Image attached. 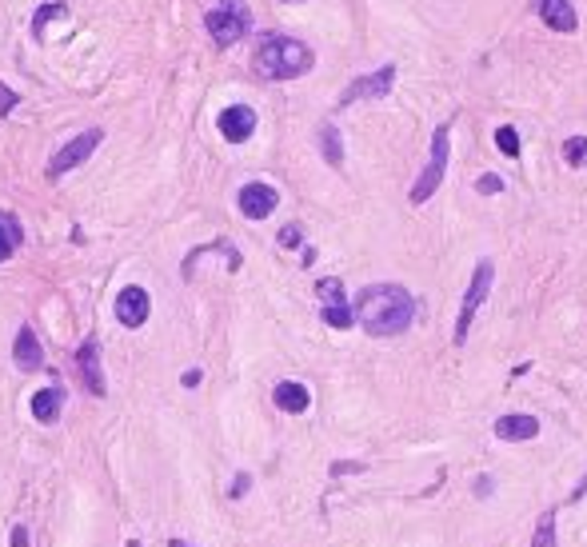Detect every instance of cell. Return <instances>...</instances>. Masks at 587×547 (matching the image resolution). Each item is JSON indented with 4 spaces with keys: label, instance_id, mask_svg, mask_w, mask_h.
Returning a JSON list of instances; mask_svg holds the SVG:
<instances>
[{
    "label": "cell",
    "instance_id": "1",
    "mask_svg": "<svg viewBox=\"0 0 587 547\" xmlns=\"http://www.w3.org/2000/svg\"><path fill=\"white\" fill-rule=\"evenodd\" d=\"M352 316L360 320L368 336H399V332L412 328L416 300L399 284H368L352 304Z\"/></svg>",
    "mask_w": 587,
    "mask_h": 547
},
{
    "label": "cell",
    "instance_id": "2",
    "mask_svg": "<svg viewBox=\"0 0 587 547\" xmlns=\"http://www.w3.org/2000/svg\"><path fill=\"white\" fill-rule=\"evenodd\" d=\"M316 64L312 49L304 41H292V36H264L256 49V72L264 80H296L304 77L307 68Z\"/></svg>",
    "mask_w": 587,
    "mask_h": 547
},
{
    "label": "cell",
    "instance_id": "3",
    "mask_svg": "<svg viewBox=\"0 0 587 547\" xmlns=\"http://www.w3.org/2000/svg\"><path fill=\"white\" fill-rule=\"evenodd\" d=\"M248 8H244V0H220L216 8H212L208 16H204V24H208V32H212V41L220 44V49H228V44H236L240 36L248 32Z\"/></svg>",
    "mask_w": 587,
    "mask_h": 547
},
{
    "label": "cell",
    "instance_id": "4",
    "mask_svg": "<svg viewBox=\"0 0 587 547\" xmlns=\"http://www.w3.org/2000/svg\"><path fill=\"white\" fill-rule=\"evenodd\" d=\"M452 124H440L436 128V136H432V160H427V169L424 176L416 180V188H412V204H427L432 200V192L444 184V172H447V156H452Z\"/></svg>",
    "mask_w": 587,
    "mask_h": 547
},
{
    "label": "cell",
    "instance_id": "5",
    "mask_svg": "<svg viewBox=\"0 0 587 547\" xmlns=\"http://www.w3.org/2000/svg\"><path fill=\"white\" fill-rule=\"evenodd\" d=\"M491 276H496V268H491V260H480V264H475L472 284H468V292H463L460 320H455V344H463V340H468V328H472L475 312H480V304L488 300V292H491Z\"/></svg>",
    "mask_w": 587,
    "mask_h": 547
},
{
    "label": "cell",
    "instance_id": "6",
    "mask_svg": "<svg viewBox=\"0 0 587 547\" xmlns=\"http://www.w3.org/2000/svg\"><path fill=\"white\" fill-rule=\"evenodd\" d=\"M100 141H105V128H88V132H80V136H72L69 144L60 148V152L52 156V164H49V180H60L64 172H72V169H80L84 160H88L92 152L100 148Z\"/></svg>",
    "mask_w": 587,
    "mask_h": 547
},
{
    "label": "cell",
    "instance_id": "7",
    "mask_svg": "<svg viewBox=\"0 0 587 547\" xmlns=\"http://www.w3.org/2000/svg\"><path fill=\"white\" fill-rule=\"evenodd\" d=\"M316 296H320V316H324V324H328V328H352V304H348V296H344V284L335 280V276H328V280H320L316 284Z\"/></svg>",
    "mask_w": 587,
    "mask_h": 547
},
{
    "label": "cell",
    "instance_id": "8",
    "mask_svg": "<svg viewBox=\"0 0 587 547\" xmlns=\"http://www.w3.org/2000/svg\"><path fill=\"white\" fill-rule=\"evenodd\" d=\"M391 85H396V64H384V68L371 72V77L352 80V85L344 88V96H340V108L356 105V100H380V96H388Z\"/></svg>",
    "mask_w": 587,
    "mask_h": 547
},
{
    "label": "cell",
    "instance_id": "9",
    "mask_svg": "<svg viewBox=\"0 0 587 547\" xmlns=\"http://www.w3.org/2000/svg\"><path fill=\"white\" fill-rule=\"evenodd\" d=\"M240 212H244L248 220H264V216H272L276 212V204H280V192L272 188V184H244L240 188Z\"/></svg>",
    "mask_w": 587,
    "mask_h": 547
},
{
    "label": "cell",
    "instance_id": "10",
    "mask_svg": "<svg viewBox=\"0 0 587 547\" xmlns=\"http://www.w3.org/2000/svg\"><path fill=\"white\" fill-rule=\"evenodd\" d=\"M148 312H152V300H148V292L140 288V284H128V288L116 296V320L124 324V328H144Z\"/></svg>",
    "mask_w": 587,
    "mask_h": 547
},
{
    "label": "cell",
    "instance_id": "11",
    "mask_svg": "<svg viewBox=\"0 0 587 547\" xmlns=\"http://www.w3.org/2000/svg\"><path fill=\"white\" fill-rule=\"evenodd\" d=\"M77 368H80V376H84V387H88L92 396H105V392H108L105 368H100V344H96V336H88V340L80 344V351H77Z\"/></svg>",
    "mask_w": 587,
    "mask_h": 547
},
{
    "label": "cell",
    "instance_id": "12",
    "mask_svg": "<svg viewBox=\"0 0 587 547\" xmlns=\"http://www.w3.org/2000/svg\"><path fill=\"white\" fill-rule=\"evenodd\" d=\"M252 132H256V113L248 105H232L220 113V136L228 144H244Z\"/></svg>",
    "mask_w": 587,
    "mask_h": 547
},
{
    "label": "cell",
    "instance_id": "13",
    "mask_svg": "<svg viewBox=\"0 0 587 547\" xmlns=\"http://www.w3.org/2000/svg\"><path fill=\"white\" fill-rule=\"evenodd\" d=\"M531 8L539 13V21L547 24V29H555V32H575V8H572V0H531Z\"/></svg>",
    "mask_w": 587,
    "mask_h": 547
},
{
    "label": "cell",
    "instance_id": "14",
    "mask_svg": "<svg viewBox=\"0 0 587 547\" xmlns=\"http://www.w3.org/2000/svg\"><path fill=\"white\" fill-rule=\"evenodd\" d=\"M13 360H16V368H21V372H36V368H44V348H41V340H36V332L28 328V324L16 332Z\"/></svg>",
    "mask_w": 587,
    "mask_h": 547
},
{
    "label": "cell",
    "instance_id": "15",
    "mask_svg": "<svg viewBox=\"0 0 587 547\" xmlns=\"http://www.w3.org/2000/svg\"><path fill=\"white\" fill-rule=\"evenodd\" d=\"M496 435H500V440H508V443L536 440V435H539V420H536V415H524V412L500 415V420H496Z\"/></svg>",
    "mask_w": 587,
    "mask_h": 547
},
{
    "label": "cell",
    "instance_id": "16",
    "mask_svg": "<svg viewBox=\"0 0 587 547\" xmlns=\"http://www.w3.org/2000/svg\"><path fill=\"white\" fill-rule=\"evenodd\" d=\"M272 400H276L280 412L300 415V412H307V404H312V392H307L304 384H296V379H284V384H276Z\"/></svg>",
    "mask_w": 587,
    "mask_h": 547
},
{
    "label": "cell",
    "instance_id": "17",
    "mask_svg": "<svg viewBox=\"0 0 587 547\" xmlns=\"http://www.w3.org/2000/svg\"><path fill=\"white\" fill-rule=\"evenodd\" d=\"M60 407H64V392H60V387H41V392L32 396L36 424H56V420H60Z\"/></svg>",
    "mask_w": 587,
    "mask_h": 547
},
{
    "label": "cell",
    "instance_id": "18",
    "mask_svg": "<svg viewBox=\"0 0 587 547\" xmlns=\"http://www.w3.org/2000/svg\"><path fill=\"white\" fill-rule=\"evenodd\" d=\"M21 240H24L21 220H16L13 212H0V264L16 252V244H21Z\"/></svg>",
    "mask_w": 587,
    "mask_h": 547
},
{
    "label": "cell",
    "instance_id": "19",
    "mask_svg": "<svg viewBox=\"0 0 587 547\" xmlns=\"http://www.w3.org/2000/svg\"><path fill=\"white\" fill-rule=\"evenodd\" d=\"M320 148H324V160H328L332 169H340L344 164V141H340V132H335V124L320 128Z\"/></svg>",
    "mask_w": 587,
    "mask_h": 547
},
{
    "label": "cell",
    "instance_id": "20",
    "mask_svg": "<svg viewBox=\"0 0 587 547\" xmlns=\"http://www.w3.org/2000/svg\"><path fill=\"white\" fill-rule=\"evenodd\" d=\"M564 160L572 164V169H587V136H572V141H564Z\"/></svg>",
    "mask_w": 587,
    "mask_h": 547
},
{
    "label": "cell",
    "instance_id": "21",
    "mask_svg": "<svg viewBox=\"0 0 587 547\" xmlns=\"http://www.w3.org/2000/svg\"><path fill=\"white\" fill-rule=\"evenodd\" d=\"M56 16H69V5H44V8H36V16H32V32H36V36H44L49 21H56Z\"/></svg>",
    "mask_w": 587,
    "mask_h": 547
},
{
    "label": "cell",
    "instance_id": "22",
    "mask_svg": "<svg viewBox=\"0 0 587 547\" xmlns=\"http://www.w3.org/2000/svg\"><path fill=\"white\" fill-rule=\"evenodd\" d=\"M531 547H555V515L552 512L539 519L536 535H531Z\"/></svg>",
    "mask_w": 587,
    "mask_h": 547
},
{
    "label": "cell",
    "instance_id": "23",
    "mask_svg": "<svg viewBox=\"0 0 587 547\" xmlns=\"http://www.w3.org/2000/svg\"><path fill=\"white\" fill-rule=\"evenodd\" d=\"M496 144H500V152H503V156H519V132H516L511 124L496 128Z\"/></svg>",
    "mask_w": 587,
    "mask_h": 547
},
{
    "label": "cell",
    "instance_id": "24",
    "mask_svg": "<svg viewBox=\"0 0 587 547\" xmlns=\"http://www.w3.org/2000/svg\"><path fill=\"white\" fill-rule=\"evenodd\" d=\"M16 105H21V96H16L13 88H5V85H0V116H8Z\"/></svg>",
    "mask_w": 587,
    "mask_h": 547
},
{
    "label": "cell",
    "instance_id": "25",
    "mask_svg": "<svg viewBox=\"0 0 587 547\" xmlns=\"http://www.w3.org/2000/svg\"><path fill=\"white\" fill-rule=\"evenodd\" d=\"M248 488H252V476H248V471H240V476L232 479L228 496H232V499H240V496H248Z\"/></svg>",
    "mask_w": 587,
    "mask_h": 547
},
{
    "label": "cell",
    "instance_id": "26",
    "mask_svg": "<svg viewBox=\"0 0 587 547\" xmlns=\"http://www.w3.org/2000/svg\"><path fill=\"white\" fill-rule=\"evenodd\" d=\"M475 188H480L483 192V196H491V192H503V180H500V176H480V184H475Z\"/></svg>",
    "mask_w": 587,
    "mask_h": 547
},
{
    "label": "cell",
    "instance_id": "27",
    "mask_svg": "<svg viewBox=\"0 0 587 547\" xmlns=\"http://www.w3.org/2000/svg\"><path fill=\"white\" fill-rule=\"evenodd\" d=\"M280 244H284V248H300V228H296V224L280 228Z\"/></svg>",
    "mask_w": 587,
    "mask_h": 547
},
{
    "label": "cell",
    "instance_id": "28",
    "mask_svg": "<svg viewBox=\"0 0 587 547\" xmlns=\"http://www.w3.org/2000/svg\"><path fill=\"white\" fill-rule=\"evenodd\" d=\"M200 379H204V372H200V368H188V372L180 376V384H184V387H196V384H200Z\"/></svg>",
    "mask_w": 587,
    "mask_h": 547
},
{
    "label": "cell",
    "instance_id": "29",
    "mask_svg": "<svg viewBox=\"0 0 587 547\" xmlns=\"http://www.w3.org/2000/svg\"><path fill=\"white\" fill-rule=\"evenodd\" d=\"M363 463H332V476H348V471H360Z\"/></svg>",
    "mask_w": 587,
    "mask_h": 547
},
{
    "label": "cell",
    "instance_id": "30",
    "mask_svg": "<svg viewBox=\"0 0 587 547\" xmlns=\"http://www.w3.org/2000/svg\"><path fill=\"white\" fill-rule=\"evenodd\" d=\"M13 547H28V527H13Z\"/></svg>",
    "mask_w": 587,
    "mask_h": 547
},
{
    "label": "cell",
    "instance_id": "31",
    "mask_svg": "<svg viewBox=\"0 0 587 547\" xmlns=\"http://www.w3.org/2000/svg\"><path fill=\"white\" fill-rule=\"evenodd\" d=\"M475 491H480V496H488V491H491V479H488V476H480V484H475Z\"/></svg>",
    "mask_w": 587,
    "mask_h": 547
},
{
    "label": "cell",
    "instance_id": "32",
    "mask_svg": "<svg viewBox=\"0 0 587 547\" xmlns=\"http://www.w3.org/2000/svg\"><path fill=\"white\" fill-rule=\"evenodd\" d=\"M168 547H192V543H184V540H168Z\"/></svg>",
    "mask_w": 587,
    "mask_h": 547
}]
</instances>
